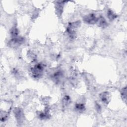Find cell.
<instances>
[{
	"mask_svg": "<svg viewBox=\"0 0 127 127\" xmlns=\"http://www.w3.org/2000/svg\"><path fill=\"white\" fill-rule=\"evenodd\" d=\"M43 67L41 64H38L35 65L31 69L32 75L35 78H40L43 74Z\"/></svg>",
	"mask_w": 127,
	"mask_h": 127,
	"instance_id": "obj_1",
	"label": "cell"
},
{
	"mask_svg": "<svg viewBox=\"0 0 127 127\" xmlns=\"http://www.w3.org/2000/svg\"><path fill=\"white\" fill-rule=\"evenodd\" d=\"M84 21L89 24H94L97 22L98 17L93 13L88 14L83 17Z\"/></svg>",
	"mask_w": 127,
	"mask_h": 127,
	"instance_id": "obj_2",
	"label": "cell"
},
{
	"mask_svg": "<svg viewBox=\"0 0 127 127\" xmlns=\"http://www.w3.org/2000/svg\"><path fill=\"white\" fill-rule=\"evenodd\" d=\"M14 113L16 119L19 123H21L23 120V113L20 108H15L14 110Z\"/></svg>",
	"mask_w": 127,
	"mask_h": 127,
	"instance_id": "obj_3",
	"label": "cell"
},
{
	"mask_svg": "<svg viewBox=\"0 0 127 127\" xmlns=\"http://www.w3.org/2000/svg\"><path fill=\"white\" fill-rule=\"evenodd\" d=\"M24 42V38L21 37H16L13 38L9 42V44L12 47H16L22 44Z\"/></svg>",
	"mask_w": 127,
	"mask_h": 127,
	"instance_id": "obj_4",
	"label": "cell"
},
{
	"mask_svg": "<svg viewBox=\"0 0 127 127\" xmlns=\"http://www.w3.org/2000/svg\"><path fill=\"white\" fill-rule=\"evenodd\" d=\"M63 1H60L58 3L56 4V11L57 15L59 16H61L63 10V8H64V4H63Z\"/></svg>",
	"mask_w": 127,
	"mask_h": 127,
	"instance_id": "obj_5",
	"label": "cell"
},
{
	"mask_svg": "<svg viewBox=\"0 0 127 127\" xmlns=\"http://www.w3.org/2000/svg\"><path fill=\"white\" fill-rule=\"evenodd\" d=\"M97 23H98V26L102 28L106 27L107 26V24H108L106 20L103 16H100V17L98 18V20Z\"/></svg>",
	"mask_w": 127,
	"mask_h": 127,
	"instance_id": "obj_6",
	"label": "cell"
},
{
	"mask_svg": "<svg viewBox=\"0 0 127 127\" xmlns=\"http://www.w3.org/2000/svg\"><path fill=\"white\" fill-rule=\"evenodd\" d=\"M100 98L103 102L107 104L109 102V95L107 92H104L100 95Z\"/></svg>",
	"mask_w": 127,
	"mask_h": 127,
	"instance_id": "obj_7",
	"label": "cell"
},
{
	"mask_svg": "<svg viewBox=\"0 0 127 127\" xmlns=\"http://www.w3.org/2000/svg\"><path fill=\"white\" fill-rule=\"evenodd\" d=\"M107 16L110 20H113L116 18L117 15L111 9H109L107 12Z\"/></svg>",
	"mask_w": 127,
	"mask_h": 127,
	"instance_id": "obj_8",
	"label": "cell"
},
{
	"mask_svg": "<svg viewBox=\"0 0 127 127\" xmlns=\"http://www.w3.org/2000/svg\"><path fill=\"white\" fill-rule=\"evenodd\" d=\"M75 110L79 112H82L85 110V107L83 105V104L79 103L76 104L75 106Z\"/></svg>",
	"mask_w": 127,
	"mask_h": 127,
	"instance_id": "obj_9",
	"label": "cell"
},
{
	"mask_svg": "<svg viewBox=\"0 0 127 127\" xmlns=\"http://www.w3.org/2000/svg\"><path fill=\"white\" fill-rule=\"evenodd\" d=\"M10 33H11V35H12V36L13 37V38L17 37V35L18 34V30L16 27H13L11 30Z\"/></svg>",
	"mask_w": 127,
	"mask_h": 127,
	"instance_id": "obj_10",
	"label": "cell"
},
{
	"mask_svg": "<svg viewBox=\"0 0 127 127\" xmlns=\"http://www.w3.org/2000/svg\"><path fill=\"white\" fill-rule=\"evenodd\" d=\"M70 103V98L68 96H65L63 100V104L64 106H67Z\"/></svg>",
	"mask_w": 127,
	"mask_h": 127,
	"instance_id": "obj_11",
	"label": "cell"
},
{
	"mask_svg": "<svg viewBox=\"0 0 127 127\" xmlns=\"http://www.w3.org/2000/svg\"><path fill=\"white\" fill-rule=\"evenodd\" d=\"M126 95H127V88L126 87L124 88L121 91V96L122 98L125 100H126Z\"/></svg>",
	"mask_w": 127,
	"mask_h": 127,
	"instance_id": "obj_12",
	"label": "cell"
}]
</instances>
